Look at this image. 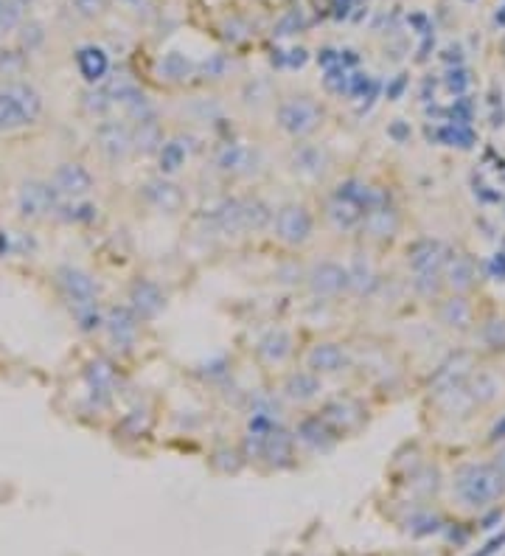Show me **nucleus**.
<instances>
[{"mask_svg":"<svg viewBox=\"0 0 505 556\" xmlns=\"http://www.w3.org/2000/svg\"><path fill=\"white\" fill-rule=\"evenodd\" d=\"M502 545H505V534H499V537H494V539H491V542H488V545H486V548H483V550H477V553H474V556H491V553H497V550H499V548H502Z\"/></svg>","mask_w":505,"mask_h":556,"instance_id":"ea45409f","label":"nucleus"},{"mask_svg":"<svg viewBox=\"0 0 505 556\" xmlns=\"http://www.w3.org/2000/svg\"><path fill=\"white\" fill-rule=\"evenodd\" d=\"M326 217H329V222H331L337 231H354V228L363 225L365 211H363L359 205H354V202H345V199H340V197H331V202L326 205Z\"/></svg>","mask_w":505,"mask_h":556,"instance_id":"6ab92c4d","label":"nucleus"},{"mask_svg":"<svg viewBox=\"0 0 505 556\" xmlns=\"http://www.w3.org/2000/svg\"><path fill=\"white\" fill-rule=\"evenodd\" d=\"M312 231H315V217H312L309 208L301 205V202L283 205L281 211L275 214V236H278V242H283V245L298 247V245L309 242Z\"/></svg>","mask_w":505,"mask_h":556,"instance_id":"20e7f679","label":"nucleus"},{"mask_svg":"<svg viewBox=\"0 0 505 556\" xmlns=\"http://www.w3.org/2000/svg\"><path fill=\"white\" fill-rule=\"evenodd\" d=\"M447 281L452 290H469L474 281V261L469 256H449L447 264Z\"/></svg>","mask_w":505,"mask_h":556,"instance_id":"b1692460","label":"nucleus"},{"mask_svg":"<svg viewBox=\"0 0 505 556\" xmlns=\"http://www.w3.org/2000/svg\"><path fill=\"white\" fill-rule=\"evenodd\" d=\"M320 124H323V110L309 96H292V99L281 101V107H278V126L292 138H306Z\"/></svg>","mask_w":505,"mask_h":556,"instance_id":"7ed1b4c3","label":"nucleus"},{"mask_svg":"<svg viewBox=\"0 0 505 556\" xmlns=\"http://www.w3.org/2000/svg\"><path fill=\"white\" fill-rule=\"evenodd\" d=\"M96 138H99V149H101L110 161H124V158L135 149L132 132H129L121 121H104V124L99 126Z\"/></svg>","mask_w":505,"mask_h":556,"instance_id":"9d476101","label":"nucleus"},{"mask_svg":"<svg viewBox=\"0 0 505 556\" xmlns=\"http://www.w3.org/2000/svg\"><path fill=\"white\" fill-rule=\"evenodd\" d=\"M42 115V96L28 82L0 85V132L20 129Z\"/></svg>","mask_w":505,"mask_h":556,"instance_id":"f03ea898","label":"nucleus"},{"mask_svg":"<svg viewBox=\"0 0 505 556\" xmlns=\"http://www.w3.org/2000/svg\"><path fill=\"white\" fill-rule=\"evenodd\" d=\"M486 340L494 349H505V320H491L486 323Z\"/></svg>","mask_w":505,"mask_h":556,"instance_id":"58836bf2","label":"nucleus"},{"mask_svg":"<svg viewBox=\"0 0 505 556\" xmlns=\"http://www.w3.org/2000/svg\"><path fill=\"white\" fill-rule=\"evenodd\" d=\"M306 366L315 374H337L348 366V354L340 343H317L306 357Z\"/></svg>","mask_w":505,"mask_h":556,"instance_id":"f8f14e48","label":"nucleus"},{"mask_svg":"<svg viewBox=\"0 0 505 556\" xmlns=\"http://www.w3.org/2000/svg\"><path fill=\"white\" fill-rule=\"evenodd\" d=\"M56 287L62 293V298L67 301V306L74 304H85V301H99V284L96 278L79 267H59L56 270Z\"/></svg>","mask_w":505,"mask_h":556,"instance_id":"423d86ee","label":"nucleus"},{"mask_svg":"<svg viewBox=\"0 0 505 556\" xmlns=\"http://www.w3.org/2000/svg\"><path fill=\"white\" fill-rule=\"evenodd\" d=\"M110 104H113V99L104 90H93V93L85 96V107H88L90 115H104L110 110Z\"/></svg>","mask_w":505,"mask_h":556,"instance_id":"c9c22d12","label":"nucleus"},{"mask_svg":"<svg viewBox=\"0 0 505 556\" xmlns=\"http://www.w3.org/2000/svg\"><path fill=\"white\" fill-rule=\"evenodd\" d=\"M121 3H124V6H129V9H138V12L149 6V3H147V0H121Z\"/></svg>","mask_w":505,"mask_h":556,"instance_id":"c03bdc74","label":"nucleus"},{"mask_svg":"<svg viewBox=\"0 0 505 556\" xmlns=\"http://www.w3.org/2000/svg\"><path fill=\"white\" fill-rule=\"evenodd\" d=\"M298 436V441H304L306 447H312V450H329L331 444H334V439H337V433L320 419V416H306V419L298 425V430H295Z\"/></svg>","mask_w":505,"mask_h":556,"instance_id":"f3484780","label":"nucleus"},{"mask_svg":"<svg viewBox=\"0 0 505 556\" xmlns=\"http://www.w3.org/2000/svg\"><path fill=\"white\" fill-rule=\"evenodd\" d=\"M290 354H292V337L286 334L283 329L267 332V334L258 340V357H261L264 363H283Z\"/></svg>","mask_w":505,"mask_h":556,"instance_id":"4be33fe9","label":"nucleus"},{"mask_svg":"<svg viewBox=\"0 0 505 556\" xmlns=\"http://www.w3.org/2000/svg\"><path fill=\"white\" fill-rule=\"evenodd\" d=\"M9 3H12L15 9H20V12H23V9H28V6H31V0H9Z\"/></svg>","mask_w":505,"mask_h":556,"instance_id":"49530a36","label":"nucleus"},{"mask_svg":"<svg viewBox=\"0 0 505 556\" xmlns=\"http://www.w3.org/2000/svg\"><path fill=\"white\" fill-rule=\"evenodd\" d=\"M491 439H505V416L494 425V430H491Z\"/></svg>","mask_w":505,"mask_h":556,"instance_id":"37998d69","label":"nucleus"},{"mask_svg":"<svg viewBox=\"0 0 505 556\" xmlns=\"http://www.w3.org/2000/svg\"><path fill=\"white\" fill-rule=\"evenodd\" d=\"M23 67H26L23 54H17V51H0V74L15 76V74L23 71Z\"/></svg>","mask_w":505,"mask_h":556,"instance_id":"f704fd0d","label":"nucleus"},{"mask_svg":"<svg viewBox=\"0 0 505 556\" xmlns=\"http://www.w3.org/2000/svg\"><path fill=\"white\" fill-rule=\"evenodd\" d=\"M466 82H469V79H466V74H463V71H458V74H449V88H452L455 93H461V90L466 88Z\"/></svg>","mask_w":505,"mask_h":556,"instance_id":"a19ab883","label":"nucleus"},{"mask_svg":"<svg viewBox=\"0 0 505 556\" xmlns=\"http://www.w3.org/2000/svg\"><path fill=\"white\" fill-rule=\"evenodd\" d=\"M295 169L304 172V174H320L323 172V152L315 149V147H304L295 155Z\"/></svg>","mask_w":505,"mask_h":556,"instance_id":"7c9ffc66","label":"nucleus"},{"mask_svg":"<svg viewBox=\"0 0 505 556\" xmlns=\"http://www.w3.org/2000/svg\"><path fill=\"white\" fill-rule=\"evenodd\" d=\"M129 301H132V312L140 320H149L163 309V293L155 281H149V278H138V281L132 284Z\"/></svg>","mask_w":505,"mask_h":556,"instance_id":"9b49d317","label":"nucleus"},{"mask_svg":"<svg viewBox=\"0 0 505 556\" xmlns=\"http://www.w3.org/2000/svg\"><path fill=\"white\" fill-rule=\"evenodd\" d=\"M441 320H444L447 326L463 329V326H469V320H472V306H469L463 298H449V301L441 306Z\"/></svg>","mask_w":505,"mask_h":556,"instance_id":"cd10ccee","label":"nucleus"},{"mask_svg":"<svg viewBox=\"0 0 505 556\" xmlns=\"http://www.w3.org/2000/svg\"><path fill=\"white\" fill-rule=\"evenodd\" d=\"M70 3L82 17H99L107 9V0H70Z\"/></svg>","mask_w":505,"mask_h":556,"instance_id":"4c0bfd02","label":"nucleus"},{"mask_svg":"<svg viewBox=\"0 0 505 556\" xmlns=\"http://www.w3.org/2000/svg\"><path fill=\"white\" fill-rule=\"evenodd\" d=\"M441 141H447V144H452V147H463V149H469V147L474 144V135H472L469 126L455 124V126L441 129Z\"/></svg>","mask_w":505,"mask_h":556,"instance_id":"473e14b6","label":"nucleus"},{"mask_svg":"<svg viewBox=\"0 0 505 556\" xmlns=\"http://www.w3.org/2000/svg\"><path fill=\"white\" fill-rule=\"evenodd\" d=\"M491 272H494L497 278H505V253H497V256H494V261H491Z\"/></svg>","mask_w":505,"mask_h":556,"instance_id":"79ce46f5","label":"nucleus"},{"mask_svg":"<svg viewBox=\"0 0 505 556\" xmlns=\"http://www.w3.org/2000/svg\"><path fill=\"white\" fill-rule=\"evenodd\" d=\"M147 199L158 208V211H166V214H174V211H180V205H183V191L174 186V183H169V180H152V183H147Z\"/></svg>","mask_w":505,"mask_h":556,"instance_id":"aec40b11","label":"nucleus"},{"mask_svg":"<svg viewBox=\"0 0 505 556\" xmlns=\"http://www.w3.org/2000/svg\"><path fill=\"white\" fill-rule=\"evenodd\" d=\"M104 329L110 334V340L121 349H129L138 340V329H140V318L132 312V306H113L104 312Z\"/></svg>","mask_w":505,"mask_h":556,"instance_id":"0eeeda50","label":"nucleus"},{"mask_svg":"<svg viewBox=\"0 0 505 556\" xmlns=\"http://www.w3.org/2000/svg\"><path fill=\"white\" fill-rule=\"evenodd\" d=\"M447 250L441 242H418L413 250H410V264L415 272H441L444 264H447Z\"/></svg>","mask_w":505,"mask_h":556,"instance_id":"2eb2a0df","label":"nucleus"},{"mask_svg":"<svg viewBox=\"0 0 505 556\" xmlns=\"http://www.w3.org/2000/svg\"><path fill=\"white\" fill-rule=\"evenodd\" d=\"M213 222L222 234H242L247 231V217H245V199H225L213 211Z\"/></svg>","mask_w":505,"mask_h":556,"instance_id":"412c9836","label":"nucleus"},{"mask_svg":"<svg viewBox=\"0 0 505 556\" xmlns=\"http://www.w3.org/2000/svg\"><path fill=\"white\" fill-rule=\"evenodd\" d=\"M132 144H135V149H140V152H155V149H160V147H163V132H160L158 121H155V118H152V121H140L138 129H135V135H132Z\"/></svg>","mask_w":505,"mask_h":556,"instance_id":"393cba45","label":"nucleus"},{"mask_svg":"<svg viewBox=\"0 0 505 556\" xmlns=\"http://www.w3.org/2000/svg\"><path fill=\"white\" fill-rule=\"evenodd\" d=\"M390 132H393V135H396V138H399V141H404V138H407V135H410V132H407V126H404V124H396V126H393V129H390Z\"/></svg>","mask_w":505,"mask_h":556,"instance_id":"a18cd8bd","label":"nucleus"},{"mask_svg":"<svg viewBox=\"0 0 505 556\" xmlns=\"http://www.w3.org/2000/svg\"><path fill=\"white\" fill-rule=\"evenodd\" d=\"M216 163H220L222 172H245L250 163V152L245 147H225L222 155L216 158Z\"/></svg>","mask_w":505,"mask_h":556,"instance_id":"c85d7f7f","label":"nucleus"},{"mask_svg":"<svg viewBox=\"0 0 505 556\" xmlns=\"http://www.w3.org/2000/svg\"><path fill=\"white\" fill-rule=\"evenodd\" d=\"M51 186L56 188L59 197L79 199V197H85L93 188V174L82 163H62V166H56Z\"/></svg>","mask_w":505,"mask_h":556,"instance_id":"6e6552de","label":"nucleus"},{"mask_svg":"<svg viewBox=\"0 0 505 556\" xmlns=\"http://www.w3.org/2000/svg\"><path fill=\"white\" fill-rule=\"evenodd\" d=\"M309 287L315 295L320 298H331L340 295L348 287V270L334 264V261H320L317 267H312L309 272Z\"/></svg>","mask_w":505,"mask_h":556,"instance_id":"1a4fd4ad","label":"nucleus"},{"mask_svg":"<svg viewBox=\"0 0 505 556\" xmlns=\"http://www.w3.org/2000/svg\"><path fill=\"white\" fill-rule=\"evenodd\" d=\"M17 208H20V217H26V220H42L48 214H56L59 194H56V188L51 183L31 180V183H26L20 188Z\"/></svg>","mask_w":505,"mask_h":556,"instance_id":"39448f33","label":"nucleus"},{"mask_svg":"<svg viewBox=\"0 0 505 556\" xmlns=\"http://www.w3.org/2000/svg\"><path fill=\"white\" fill-rule=\"evenodd\" d=\"M371 281H374V270H371L368 264L356 261V264L348 270V287H354L356 293H365V290L371 287Z\"/></svg>","mask_w":505,"mask_h":556,"instance_id":"2f4dec72","label":"nucleus"},{"mask_svg":"<svg viewBox=\"0 0 505 556\" xmlns=\"http://www.w3.org/2000/svg\"><path fill=\"white\" fill-rule=\"evenodd\" d=\"M401 88H404V79H399V82H396V85L390 88V99H396V96L401 93Z\"/></svg>","mask_w":505,"mask_h":556,"instance_id":"de8ad7c7","label":"nucleus"},{"mask_svg":"<svg viewBox=\"0 0 505 556\" xmlns=\"http://www.w3.org/2000/svg\"><path fill=\"white\" fill-rule=\"evenodd\" d=\"M320 419L340 436V433H345V430H351V427H356L359 422H363V413H359V407L354 402H348V399H334V402H329L323 407Z\"/></svg>","mask_w":505,"mask_h":556,"instance_id":"ddd939ff","label":"nucleus"},{"mask_svg":"<svg viewBox=\"0 0 505 556\" xmlns=\"http://www.w3.org/2000/svg\"><path fill=\"white\" fill-rule=\"evenodd\" d=\"M320 391H323V385L315 371H295L283 382V396L292 402H312Z\"/></svg>","mask_w":505,"mask_h":556,"instance_id":"a211bd4d","label":"nucleus"},{"mask_svg":"<svg viewBox=\"0 0 505 556\" xmlns=\"http://www.w3.org/2000/svg\"><path fill=\"white\" fill-rule=\"evenodd\" d=\"M363 228H365L371 236H376V239H388V236H393V234L399 231V214H396V208H390L388 202L379 205V208H374V211L365 214Z\"/></svg>","mask_w":505,"mask_h":556,"instance_id":"5701e85b","label":"nucleus"},{"mask_svg":"<svg viewBox=\"0 0 505 556\" xmlns=\"http://www.w3.org/2000/svg\"><path fill=\"white\" fill-rule=\"evenodd\" d=\"M88 382H90L93 393H110V388H113V382H115L113 366L104 363V360L90 363V366H88Z\"/></svg>","mask_w":505,"mask_h":556,"instance_id":"bb28decb","label":"nucleus"},{"mask_svg":"<svg viewBox=\"0 0 505 556\" xmlns=\"http://www.w3.org/2000/svg\"><path fill=\"white\" fill-rule=\"evenodd\" d=\"M70 315L79 323L82 332H96L104 326V312L99 309V301H85V304H74L70 306Z\"/></svg>","mask_w":505,"mask_h":556,"instance_id":"a878e982","label":"nucleus"},{"mask_svg":"<svg viewBox=\"0 0 505 556\" xmlns=\"http://www.w3.org/2000/svg\"><path fill=\"white\" fill-rule=\"evenodd\" d=\"M163 71H166L169 79H185V76L194 71V65H191L183 54H169V56L163 59Z\"/></svg>","mask_w":505,"mask_h":556,"instance_id":"72a5a7b5","label":"nucleus"},{"mask_svg":"<svg viewBox=\"0 0 505 556\" xmlns=\"http://www.w3.org/2000/svg\"><path fill=\"white\" fill-rule=\"evenodd\" d=\"M183 163H185V147L180 141H169V144L160 147V169L166 174L177 172Z\"/></svg>","mask_w":505,"mask_h":556,"instance_id":"c756f323","label":"nucleus"},{"mask_svg":"<svg viewBox=\"0 0 505 556\" xmlns=\"http://www.w3.org/2000/svg\"><path fill=\"white\" fill-rule=\"evenodd\" d=\"M292 447H295V436H290L281 427H272L264 439V458H270V466L283 469L292 464Z\"/></svg>","mask_w":505,"mask_h":556,"instance_id":"4468645a","label":"nucleus"},{"mask_svg":"<svg viewBox=\"0 0 505 556\" xmlns=\"http://www.w3.org/2000/svg\"><path fill=\"white\" fill-rule=\"evenodd\" d=\"M42 40H45V31H42L40 23H26V26H23V31H20V42H23V48L34 51Z\"/></svg>","mask_w":505,"mask_h":556,"instance_id":"e433bc0d","label":"nucleus"},{"mask_svg":"<svg viewBox=\"0 0 505 556\" xmlns=\"http://www.w3.org/2000/svg\"><path fill=\"white\" fill-rule=\"evenodd\" d=\"M455 492L472 509H486L505 492V475L491 464H463L455 472Z\"/></svg>","mask_w":505,"mask_h":556,"instance_id":"f257e3e1","label":"nucleus"},{"mask_svg":"<svg viewBox=\"0 0 505 556\" xmlns=\"http://www.w3.org/2000/svg\"><path fill=\"white\" fill-rule=\"evenodd\" d=\"M76 67H79V74L85 76V82L96 85V82H101V79L107 76L110 59H107V54H104L101 48H96V45H82V48L76 51Z\"/></svg>","mask_w":505,"mask_h":556,"instance_id":"dca6fc26","label":"nucleus"}]
</instances>
